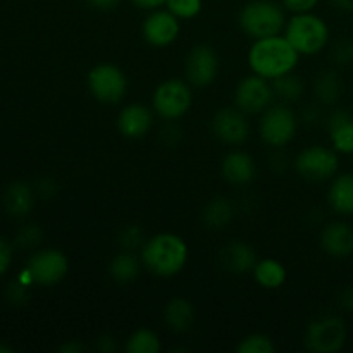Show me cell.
<instances>
[{"mask_svg":"<svg viewBox=\"0 0 353 353\" xmlns=\"http://www.w3.org/2000/svg\"><path fill=\"white\" fill-rule=\"evenodd\" d=\"M212 133L219 141L226 145H243L250 137V124L247 114L241 112L238 107H224L217 110L212 117Z\"/></svg>","mask_w":353,"mask_h":353,"instance_id":"cell-13","label":"cell"},{"mask_svg":"<svg viewBox=\"0 0 353 353\" xmlns=\"http://www.w3.org/2000/svg\"><path fill=\"white\" fill-rule=\"evenodd\" d=\"M219 69V55H217L216 48L210 47V45H195L186 55L185 74L190 85L199 86V88L209 86L210 83L216 81Z\"/></svg>","mask_w":353,"mask_h":353,"instance_id":"cell-11","label":"cell"},{"mask_svg":"<svg viewBox=\"0 0 353 353\" xmlns=\"http://www.w3.org/2000/svg\"><path fill=\"white\" fill-rule=\"evenodd\" d=\"M238 353H274L276 347L272 340L265 334H250L243 338L236 347Z\"/></svg>","mask_w":353,"mask_h":353,"instance_id":"cell-29","label":"cell"},{"mask_svg":"<svg viewBox=\"0 0 353 353\" xmlns=\"http://www.w3.org/2000/svg\"><path fill=\"white\" fill-rule=\"evenodd\" d=\"M131 3H134V6L145 10H155L161 9L165 3V0H131Z\"/></svg>","mask_w":353,"mask_h":353,"instance_id":"cell-38","label":"cell"},{"mask_svg":"<svg viewBox=\"0 0 353 353\" xmlns=\"http://www.w3.org/2000/svg\"><path fill=\"white\" fill-rule=\"evenodd\" d=\"M340 305L343 307L345 310H350V312H353V286H350V288H347L343 293H341Z\"/></svg>","mask_w":353,"mask_h":353,"instance_id":"cell-40","label":"cell"},{"mask_svg":"<svg viewBox=\"0 0 353 353\" xmlns=\"http://www.w3.org/2000/svg\"><path fill=\"white\" fill-rule=\"evenodd\" d=\"M285 37L300 55H316L326 48L330 28L323 17L312 12H302L286 21Z\"/></svg>","mask_w":353,"mask_h":353,"instance_id":"cell-3","label":"cell"},{"mask_svg":"<svg viewBox=\"0 0 353 353\" xmlns=\"http://www.w3.org/2000/svg\"><path fill=\"white\" fill-rule=\"evenodd\" d=\"M126 352L128 353H159L161 352V338L154 333L152 330H141L133 331L126 341Z\"/></svg>","mask_w":353,"mask_h":353,"instance_id":"cell-28","label":"cell"},{"mask_svg":"<svg viewBox=\"0 0 353 353\" xmlns=\"http://www.w3.org/2000/svg\"><path fill=\"white\" fill-rule=\"evenodd\" d=\"M164 6L178 19H193L202 10V0H165Z\"/></svg>","mask_w":353,"mask_h":353,"instance_id":"cell-30","label":"cell"},{"mask_svg":"<svg viewBox=\"0 0 353 353\" xmlns=\"http://www.w3.org/2000/svg\"><path fill=\"white\" fill-rule=\"evenodd\" d=\"M327 131L334 150L353 154V116L348 110H334L327 119Z\"/></svg>","mask_w":353,"mask_h":353,"instance_id":"cell-19","label":"cell"},{"mask_svg":"<svg viewBox=\"0 0 353 353\" xmlns=\"http://www.w3.org/2000/svg\"><path fill=\"white\" fill-rule=\"evenodd\" d=\"M331 209L341 216H353V174H340L333 178L327 192Z\"/></svg>","mask_w":353,"mask_h":353,"instance_id":"cell-20","label":"cell"},{"mask_svg":"<svg viewBox=\"0 0 353 353\" xmlns=\"http://www.w3.org/2000/svg\"><path fill=\"white\" fill-rule=\"evenodd\" d=\"M0 352H12V348H9V347H0Z\"/></svg>","mask_w":353,"mask_h":353,"instance_id":"cell-45","label":"cell"},{"mask_svg":"<svg viewBox=\"0 0 353 353\" xmlns=\"http://www.w3.org/2000/svg\"><path fill=\"white\" fill-rule=\"evenodd\" d=\"M257 261V252L245 241H230L219 252L221 268L231 274H245L254 271Z\"/></svg>","mask_w":353,"mask_h":353,"instance_id":"cell-16","label":"cell"},{"mask_svg":"<svg viewBox=\"0 0 353 353\" xmlns=\"http://www.w3.org/2000/svg\"><path fill=\"white\" fill-rule=\"evenodd\" d=\"M145 243V236H143V230L140 226H126L121 230L119 233V245L123 247V250H130L134 252L138 248L143 247Z\"/></svg>","mask_w":353,"mask_h":353,"instance_id":"cell-31","label":"cell"},{"mask_svg":"<svg viewBox=\"0 0 353 353\" xmlns=\"http://www.w3.org/2000/svg\"><path fill=\"white\" fill-rule=\"evenodd\" d=\"M99 350L103 353L116 352V340L112 336H102L99 340Z\"/></svg>","mask_w":353,"mask_h":353,"instance_id":"cell-41","label":"cell"},{"mask_svg":"<svg viewBox=\"0 0 353 353\" xmlns=\"http://www.w3.org/2000/svg\"><path fill=\"white\" fill-rule=\"evenodd\" d=\"M221 172L230 185L245 186L255 178L257 165H255L254 157L250 154L243 150H233L223 159Z\"/></svg>","mask_w":353,"mask_h":353,"instance_id":"cell-17","label":"cell"},{"mask_svg":"<svg viewBox=\"0 0 353 353\" xmlns=\"http://www.w3.org/2000/svg\"><path fill=\"white\" fill-rule=\"evenodd\" d=\"M334 6L345 12H353V0H333Z\"/></svg>","mask_w":353,"mask_h":353,"instance_id":"cell-44","label":"cell"},{"mask_svg":"<svg viewBox=\"0 0 353 353\" xmlns=\"http://www.w3.org/2000/svg\"><path fill=\"white\" fill-rule=\"evenodd\" d=\"M248 65L254 74L272 79L295 71L300 61V54L292 43L286 40L285 34L259 38L252 43L248 50Z\"/></svg>","mask_w":353,"mask_h":353,"instance_id":"cell-1","label":"cell"},{"mask_svg":"<svg viewBox=\"0 0 353 353\" xmlns=\"http://www.w3.org/2000/svg\"><path fill=\"white\" fill-rule=\"evenodd\" d=\"M86 6H90L92 9L102 10V12H109L114 10L121 3V0H85Z\"/></svg>","mask_w":353,"mask_h":353,"instance_id":"cell-37","label":"cell"},{"mask_svg":"<svg viewBox=\"0 0 353 353\" xmlns=\"http://www.w3.org/2000/svg\"><path fill=\"white\" fill-rule=\"evenodd\" d=\"M341 93H343V83H341L338 72L326 69V71L319 72L314 79V95L323 105L336 103Z\"/></svg>","mask_w":353,"mask_h":353,"instance_id":"cell-25","label":"cell"},{"mask_svg":"<svg viewBox=\"0 0 353 353\" xmlns=\"http://www.w3.org/2000/svg\"><path fill=\"white\" fill-rule=\"evenodd\" d=\"M254 278L257 285L265 290H278L286 283V268L276 259H261L254 268Z\"/></svg>","mask_w":353,"mask_h":353,"instance_id":"cell-23","label":"cell"},{"mask_svg":"<svg viewBox=\"0 0 353 353\" xmlns=\"http://www.w3.org/2000/svg\"><path fill=\"white\" fill-rule=\"evenodd\" d=\"M154 126V112L143 103H130L117 116V130L124 138H143Z\"/></svg>","mask_w":353,"mask_h":353,"instance_id":"cell-15","label":"cell"},{"mask_svg":"<svg viewBox=\"0 0 353 353\" xmlns=\"http://www.w3.org/2000/svg\"><path fill=\"white\" fill-rule=\"evenodd\" d=\"M193 103V92L183 79L171 78L162 81L152 97L155 114L164 121L181 119Z\"/></svg>","mask_w":353,"mask_h":353,"instance_id":"cell-6","label":"cell"},{"mask_svg":"<svg viewBox=\"0 0 353 353\" xmlns=\"http://www.w3.org/2000/svg\"><path fill=\"white\" fill-rule=\"evenodd\" d=\"M274 90L269 79L259 74L245 76L234 90V105L247 116L261 114L271 105Z\"/></svg>","mask_w":353,"mask_h":353,"instance_id":"cell-10","label":"cell"},{"mask_svg":"<svg viewBox=\"0 0 353 353\" xmlns=\"http://www.w3.org/2000/svg\"><path fill=\"white\" fill-rule=\"evenodd\" d=\"M41 241V231L40 228L37 226H26L23 228V230L19 231V234H17V243L21 245V247H34V245H38Z\"/></svg>","mask_w":353,"mask_h":353,"instance_id":"cell-32","label":"cell"},{"mask_svg":"<svg viewBox=\"0 0 353 353\" xmlns=\"http://www.w3.org/2000/svg\"><path fill=\"white\" fill-rule=\"evenodd\" d=\"M271 85L272 90H274V95L279 97L283 102H296L303 95V90H305L302 78L293 74V72L272 79Z\"/></svg>","mask_w":353,"mask_h":353,"instance_id":"cell-27","label":"cell"},{"mask_svg":"<svg viewBox=\"0 0 353 353\" xmlns=\"http://www.w3.org/2000/svg\"><path fill=\"white\" fill-rule=\"evenodd\" d=\"M26 271L30 272L31 279L37 285L55 286L68 276L69 261L64 252L45 248L30 259Z\"/></svg>","mask_w":353,"mask_h":353,"instance_id":"cell-12","label":"cell"},{"mask_svg":"<svg viewBox=\"0 0 353 353\" xmlns=\"http://www.w3.org/2000/svg\"><path fill=\"white\" fill-rule=\"evenodd\" d=\"M179 31H181L179 19L168 9L150 10L141 26L145 41L159 48L174 43L179 37Z\"/></svg>","mask_w":353,"mask_h":353,"instance_id":"cell-14","label":"cell"},{"mask_svg":"<svg viewBox=\"0 0 353 353\" xmlns=\"http://www.w3.org/2000/svg\"><path fill=\"white\" fill-rule=\"evenodd\" d=\"M299 121L295 112L285 103L269 105L262 112L261 123H259V134L262 141L272 148H283L295 138Z\"/></svg>","mask_w":353,"mask_h":353,"instance_id":"cell-5","label":"cell"},{"mask_svg":"<svg viewBox=\"0 0 353 353\" xmlns=\"http://www.w3.org/2000/svg\"><path fill=\"white\" fill-rule=\"evenodd\" d=\"M340 168V159L336 150L323 145H312L307 147L296 155L295 169L307 181H327L336 176Z\"/></svg>","mask_w":353,"mask_h":353,"instance_id":"cell-8","label":"cell"},{"mask_svg":"<svg viewBox=\"0 0 353 353\" xmlns=\"http://www.w3.org/2000/svg\"><path fill=\"white\" fill-rule=\"evenodd\" d=\"M164 321L169 330L174 333H185L195 321V307L190 300L176 296L164 307Z\"/></svg>","mask_w":353,"mask_h":353,"instance_id":"cell-21","label":"cell"},{"mask_svg":"<svg viewBox=\"0 0 353 353\" xmlns=\"http://www.w3.org/2000/svg\"><path fill=\"white\" fill-rule=\"evenodd\" d=\"M6 209L10 216L23 217L33 207V192L26 183H12L6 192Z\"/></svg>","mask_w":353,"mask_h":353,"instance_id":"cell-26","label":"cell"},{"mask_svg":"<svg viewBox=\"0 0 353 353\" xmlns=\"http://www.w3.org/2000/svg\"><path fill=\"white\" fill-rule=\"evenodd\" d=\"M240 26L254 40L281 34L286 26V14L279 3L271 0H252L241 9Z\"/></svg>","mask_w":353,"mask_h":353,"instance_id":"cell-4","label":"cell"},{"mask_svg":"<svg viewBox=\"0 0 353 353\" xmlns=\"http://www.w3.org/2000/svg\"><path fill=\"white\" fill-rule=\"evenodd\" d=\"M141 265V259H138L134 252L123 250L110 261L109 276L117 285H130L138 278Z\"/></svg>","mask_w":353,"mask_h":353,"instance_id":"cell-22","label":"cell"},{"mask_svg":"<svg viewBox=\"0 0 353 353\" xmlns=\"http://www.w3.org/2000/svg\"><path fill=\"white\" fill-rule=\"evenodd\" d=\"M26 283L19 281L16 283H10L9 290H7V296H9L10 302L14 303H23L28 300V288H26Z\"/></svg>","mask_w":353,"mask_h":353,"instance_id":"cell-35","label":"cell"},{"mask_svg":"<svg viewBox=\"0 0 353 353\" xmlns=\"http://www.w3.org/2000/svg\"><path fill=\"white\" fill-rule=\"evenodd\" d=\"M321 119V110L317 105H309L305 110H303V121L309 124L319 123Z\"/></svg>","mask_w":353,"mask_h":353,"instance_id":"cell-39","label":"cell"},{"mask_svg":"<svg viewBox=\"0 0 353 353\" xmlns=\"http://www.w3.org/2000/svg\"><path fill=\"white\" fill-rule=\"evenodd\" d=\"M40 192L43 196H52L55 193V185L52 181H41L40 183Z\"/></svg>","mask_w":353,"mask_h":353,"instance_id":"cell-43","label":"cell"},{"mask_svg":"<svg viewBox=\"0 0 353 353\" xmlns=\"http://www.w3.org/2000/svg\"><path fill=\"white\" fill-rule=\"evenodd\" d=\"M317 3H319V0H283V7L293 14L312 12Z\"/></svg>","mask_w":353,"mask_h":353,"instance_id":"cell-34","label":"cell"},{"mask_svg":"<svg viewBox=\"0 0 353 353\" xmlns=\"http://www.w3.org/2000/svg\"><path fill=\"white\" fill-rule=\"evenodd\" d=\"M141 264L159 278H172L188 262V245L174 233H157L145 240L141 247Z\"/></svg>","mask_w":353,"mask_h":353,"instance_id":"cell-2","label":"cell"},{"mask_svg":"<svg viewBox=\"0 0 353 353\" xmlns=\"http://www.w3.org/2000/svg\"><path fill=\"white\" fill-rule=\"evenodd\" d=\"M321 247L330 257H350L353 255V228L347 223L327 224L321 233Z\"/></svg>","mask_w":353,"mask_h":353,"instance_id":"cell-18","label":"cell"},{"mask_svg":"<svg viewBox=\"0 0 353 353\" xmlns=\"http://www.w3.org/2000/svg\"><path fill=\"white\" fill-rule=\"evenodd\" d=\"M88 90L102 103H119L126 97L128 78L123 69L110 62H102L88 72Z\"/></svg>","mask_w":353,"mask_h":353,"instance_id":"cell-7","label":"cell"},{"mask_svg":"<svg viewBox=\"0 0 353 353\" xmlns=\"http://www.w3.org/2000/svg\"><path fill=\"white\" fill-rule=\"evenodd\" d=\"M83 350H85V347H83L81 343H78V341H69L64 347H61L62 353H79Z\"/></svg>","mask_w":353,"mask_h":353,"instance_id":"cell-42","label":"cell"},{"mask_svg":"<svg viewBox=\"0 0 353 353\" xmlns=\"http://www.w3.org/2000/svg\"><path fill=\"white\" fill-rule=\"evenodd\" d=\"M333 59L340 65H348L350 62H353V43H350V41H340L334 47Z\"/></svg>","mask_w":353,"mask_h":353,"instance_id":"cell-33","label":"cell"},{"mask_svg":"<svg viewBox=\"0 0 353 353\" xmlns=\"http://www.w3.org/2000/svg\"><path fill=\"white\" fill-rule=\"evenodd\" d=\"M10 262H12V248L3 238H0V276L9 269Z\"/></svg>","mask_w":353,"mask_h":353,"instance_id":"cell-36","label":"cell"},{"mask_svg":"<svg viewBox=\"0 0 353 353\" xmlns=\"http://www.w3.org/2000/svg\"><path fill=\"white\" fill-rule=\"evenodd\" d=\"M234 207L226 196H217L205 203L202 210V221L210 230H224L233 221Z\"/></svg>","mask_w":353,"mask_h":353,"instance_id":"cell-24","label":"cell"},{"mask_svg":"<svg viewBox=\"0 0 353 353\" xmlns=\"http://www.w3.org/2000/svg\"><path fill=\"white\" fill-rule=\"evenodd\" d=\"M347 326L338 316H324L307 327L305 347L314 353H336L345 347Z\"/></svg>","mask_w":353,"mask_h":353,"instance_id":"cell-9","label":"cell"}]
</instances>
